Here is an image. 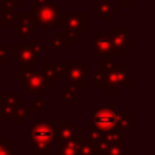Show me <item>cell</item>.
<instances>
[{
	"label": "cell",
	"instance_id": "6da1fadb",
	"mask_svg": "<svg viewBox=\"0 0 155 155\" xmlns=\"http://www.w3.org/2000/svg\"><path fill=\"white\" fill-rule=\"evenodd\" d=\"M105 68V91L107 94H117L120 87H129V68L124 65V63H113L112 57L107 56L102 61Z\"/></svg>",
	"mask_w": 155,
	"mask_h": 155
},
{
	"label": "cell",
	"instance_id": "7a4b0ae2",
	"mask_svg": "<svg viewBox=\"0 0 155 155\" xmlns=\"http://www.w3.org/2000/svg\"><path fill=\"white\" fill-rule=\"evenodd\" d=\"M18 84L21 88H25L26 94H49L51 93V82L45 78L42 71L19 68Z\"/></svg>",
	"mask_w": 155,
	"mask_h": 155
},
{
	"label": "cell",
	"instance_id": "3957f363",
	"mask_svg": "<svg viewBox=\"0 0 155 155\" xmlns=\"http://www.w3.org/2000/svg\"><path fill=\"white\" fill-rule=\"evenodd\" d=\"M31 14L38 26H41L44 31L48 33L52 26H61L64 11L56 3L46 2L44 4L31 8Z\"/></svg>",
	"mask_w": 155,
	"mask_h": 155
},
{
	"label": "cell",
	"instance_id": "277c9868",
	"mask_svg": "<svg viewBox=\"0 0 155 155\" xmlns=\"http://www.w3.org/2000/svg\"><path fill=\"white\" fill-rule=\"evenodd\" d=\"M61 33L70 45L75 44L78 38L87 31V14L86 12H64L61 22Z\"/></svg>",
	"mask_w": 155,
	"mask_h": 155
},
{
	"label": "cell",
	"instance_id": "5b68a950",
	"mask_svg": "<svg viewBox=\"0 0 155 155\" xmlns=\"http://www.w3.org/2000/svg\"><path fill=\"white\" fill-rule=\"evenodd\" d=\"M30 139H31L33 147H44L51 148L54 143L53 135V124L48 118H38L37 123L30 129Z\"/></svg>",
	"mask_w": 155,
	"mask_h": 155
},
{
	"label": "cell",
	"instance_id": "8992f818",
	"mask_svg": "<svg viewBox=\"0 0 155 155\" xmlns=\"http://www.w3.org/2000/svg\"><path fill=\"white\" fill-rule=\"evenodd\" d=\"M87 63H61L60 76L64 82L71 86H76L79 88L87 87Z\"/></svg>",
	"mask_w": 155,
	"mask_h": 155
},
{
	"label": "cell",
	"instance_id": "52a82bcc",
	"mask_svg": "<svg viewBox=\"0 0 155 155\" xmlns=\"http://www.w3.org/2000/svg\"><path fill=\"white\" fill-rule=\"evenodd\" d=\"M118 107L116 105L112 106H93V123L97 128L101 131L107 132L110 129L116 128V123H117V114H118Z\"/></svg>",
	"mask_w": 155,
	"mask_h": 155
},
{
	"label": "cell",
	"instance_id": "ba28073f",
	"mask_svg": "<svg viewBox=\"0 0 155 155\" xmlns=\"http://www.w3.org/2000/svg\"><path fill=\"white\" fill-rule=\"evenodd\" d=\"M125 54V52H121L116 49L112 44L110 33L94 31L93 33V56L95 57H121Z\"/></svg>",
	"mask_w": 155,
	"mask_h": 155
},
{
	"label": "cell",
	"instance_id": "9c48e42d",
	"mask_svg": "<svg viewBox=\"0 0 155 155\" xmlns=\"http://www.w3.org/2000/svg\"><path fill=\"white\" fill-rule=\"evenodd\" d=\"M12 61L19 64V68H29V70H37L38 61L33 52L31 44H14L11 51Z\"/></svg>",
	"mask_w": 155,
	"mask_h": 155
},
{
	"label": "cell",
	"instance_id": "30bf717a",
	"mask_svg": "<svg viewBox=\"0 0 155 155\" xmlns=\"http://www.w3.org/2000/svg\"><path fill=\"white\" fill-rule=\"evenodd\" d=\"M38 29L37 22L34 21L31 12H16L15 22L12 23V31L21 38H27L34 34Z\"/></svg>",
	"mask_w": 155,
	"mask_h": 155
},
{
	"label": "cell",
	"instance_id": "8fae6325",
	"mask_svg": "<svg viewBox=\"0 0 155 155\" xmlns=\"http://www.w3.org/2000/svg\"><path fill=\"white\" fill-rule=\"evenodd\" d=\"M82 131L80 124H70L67 117H64L60 124L53 125V135L54 142H68V140L78 139Z\"/></svg>",
	"mask_w": 155,
	"mask_h": 155
},
{
	"label": "cell",
	"instance_id": "7c38bea8",
	"mask_svg": "<svg viewBox=\"0 0 155 155\" xmlns=\"http://www.w3.org/2000/svg\"><path fill=\"white\" fill-rule=\"evenodd\" d=\"M110 38H112V44L116 49L121 52H127L131 48V38L128 35V31L123 25H114L110 31Z\"/></svg>",
	"mask_w": 155,
	"mask_h": 155
},
{
	"label": "cell",
	"instance_id": "4fadbf2b",
	"mask_svg": "<svg viewBox=\"0 0 155 155\" xmlns=\"http://www.w3.org/2000/svg\"><path fill=\"white\" fill-rule=\"evenodd\" d=\"M93 12L99 19H112V16L118 12V7L112 0H94Z\"/></svg>",
	"mask_w": 155,
	"mask_h": 155
},
{
	"label": "cell",
	"instance_id": "5bb4252c",
	"mask_svg": "<svg viewBox=\"0 0 155 155\" xmlns=\"http://www.w3.org/2000/svg\"><path fill=\"white\" fill-rule=\"evenodd\" d=\"M33 109L31 106L26 104L25 99H19L18 105H16L15 110H14V114H12V124L14 125H23L26 123V120H29L33 114Z\"/></svg>",
	"mask_w": 155,
	"mask_h": 155
},
{
	"label": "cell",
	"instance_id": "9a60e30c",
	"mask_svg": "<svg viewBox=\"0 0 155 155\" xmlns=\"http://www.w3.org/2000/svg\"><path fill=\"white\" fill-rule=\"evenodd\" d=\"M80 136L78 139L68 142H54L56 143V155H78Z\"/></svg>",
	"mask_w": 155,
	"mask_h": 155
},
{
	"label": "cell",
	"instance_id": "2e32d148",
	"mask_svg": "<svg viewBox=\"0 0 155 155\" xmlns=\"http://www.w3.org/2000/svg\"><path fill=\"white\" fill-rule=\"evenodd\" d=\"M80 93V88L76 86H65L61 88V105L63 106H74L75 105V97Z\"/></svg>",
	"mask_w": 155,
	"mask_h": 155
},
{
	"label": "cell",
	"instance_id": "e0dca14e",
	"mask_svg": "<svg viewBox=\"0 0 155 155\" xmlns=\"http://www.w3.org/2000/svg\"><path fill=\"white\" fill-rule=\"evenodd\" d=\"M61 72V63H53V61H45L42 67V74L49 82H54L60 76Z\"/></svg>",
	"mask_w": 155,
	"mask_h": 155
},
{
	"label": "cell",
	"instance_id": "ac0fdd59",
	"mask_svg": "<svg viewBox=\"0 0 155 155\" xmlns=\"http://www.w3.org/2000/svg\"><path fill=\"white\" fill-rule=\"evenodd\" d=\"M136 124V118L132 117V114L129 112H118L117 114V123H116V127L121 131L127 132L132 128V125Z\"/></svg>",
	"mask_w": 155,
	"mask_h": 155
},
{
	"label": "cell",
	"instance_id": "d6986e66",
	"mask_svg": "<svg viewBox=\"0 0 155 155\" xmlns=\"http://www.w3.org/2000/svg\"><path fill=\"white\" fill-rule=\"evenodd\" d=\"M124 134H125V132L121 131V129H118L117 127H116V128L105 132V140H106L110 146H113V144H124V142H125V140H124Z\"/></svg>",
	"mask_w": 155,
	"mask_h": 155
},
{
	"label": "cell",
	"instance_id": "ffe728a7",
	"mask_svg": "<svg viewBox=\"0 0 155 155\" xmlns=\"http://www.w3.org/2000/svg\"><path fill=\"white\" fill-rule=\"evenodd\" d=\"M49 44H51V48L53 51H68V48H70V42L63 35L61 31H59L54 37H52L49 40Z\"/></svg>",
	"mask_w": 155,
	"mask_h": 155
},
{
	"label": "cell",
	"instance_id": "44dd1931",
	"mask_svg": "<svg viewBox=\"0 0 155 155\" xmlns=\"http://www.w3.org/2000/svg\"><path fill=\"white\" fill-rule=\"evenodd\" d=\"M86 137L90 140L91 143H97L99 140H104L105 139V132L101 131L99 128H97L94 124H87L86 125Z\"/></svg>",
	"mask_w": 155,
	"mask_h": 155
},
{
	"label": "cell",
	"instance_id": "7402d4cb",
	"mask_svg": "<svg viewBox=\"0 0 155 155\" xmlns=\"http://www.w3.org/2000/svg\"><path fill=\"white\" fill-rule=\"evenodd\" d=\"M93 86L95 88H104L105 86V68L102 61L99 63V65L93 70Z\"/></svg>",
	"mask_w": 155,
	"mask_h": 155
},
{
	"label": "cell",
	"instance_id": "603a6c76",
	"mask_svg": "<svg viewBox=\"0 0 155 155\" xmlns=\"http://www.w3.org/2000/svg\"><path fill=\"white\" fill-rule=\"evenodd\" d=\"M19 99L21 98L18 93H2L0 94V106L16 107Z\"/></svg>",
	"mask_w": 155,
	"mask_h": 155
},
{
	"label": "cell",
	"instance_id": "cb8c5ba5",
	"mask_svg": "<svg viewBox=\"0 0 155 155\" xmlns=\"http://www.w3.org/2000/svg\"><path fill=\"white\" fill-rule=\"evenodd\" d=\"M15 16L16 12L11 8H0V25L3 26H12Z\"/></svg>",
	"mask_w": 155,
	"mask_h": 155
},
{
	"label": "cell",
	"instance_id": "d4e9b609",
	"mask_svg": "<svg viewBox=\"0 0 155 155\" xmlns=\"http://www.w3.org/2000/svg\"><path fill=\"white\" fill-rule=\"evenodd\" d=\"M78 155H95V151H94V147H93V143H91L86 136H83V135L80 136Z\"/></svg>",
	"mask_w": 155,
	"mask_h": 155
},
{
	"label": "cell",
	"instance_id": "484cf974",
	"mask_svg": "<svg viewBox=\"0 0 155 155\" xmlns=\"http://www.w3.org/2000/svg\"><path fill=\"white\" fill-rule=\"evenodd\" d=\"M0 155H14V144L5 136H0Z\"/></svg>",
	"mask_w": 155,
	"mask_h": 155
},
{
	"label": "cell",
	"instance_id": "4316f807",
	"mask_svg": "<svg viewBox=\"0 0 155 155\" xmlns=\"http://www.w3.org/2000/svg\"><path fill=\"white\" fill-rule=\"evenodd\" d=\"M129 154H131V150L127 148L124 144H113L109 147V150L105 155H129Z\"/></svg>",
	"mask_w": 155,
	"mask_h": 155
},
{
	"label": "cell",
	"instance_id": "83f0119b",
	"mask_svg": "<svg viewBox=\"0 0 155 155\" xmlns=\"http://www.w3.org/2000/svg\"><path fill=\"white\" fill-rule=\"evenodd\" d=\"M93 147H94V151H95V155H105L107 153V150H109L110 144L104 139L97 143H93Z\"/></svg>",
	"mask_w": 155,
	"mask_h": 155
},
{
	"label": "cell",
	"instance_id": "f1b7e54d",
	"mask_svg": "<svg viewBox=\"0 0 155 155\" xmlns=\"http://www.w3.org/2000/svg\"><path fill=\"white\" fill-rule=\"evenodd\" d=\"M49 105H51V101H49V99H34L30 106H31L33 112H38V110H42L44 107L49 106Z\"/></svg>",
	"mask_w": 155,
	"mask_h": 155
},
{
	"label": "cell",
	"instance_id": "f546056e",
	"mask_svg": "<svg viewBox=\"0 0 155 155\" xmlns=\"http://www.w3.org/2000/svg\"><path fill=\"white\" fill-rule=\"evenodd\" d=\"M8 56H11V51L8 49L7 44H0V63L7 61Z\"/></svg>",
	"mask_w": 155,
	"mask_h": 155
},
{
	"label": "cell",
	"instance_id": "4dcf8cb0",
	"mask_svg": "<svg viewBox=\"0 0 155 155\" xmlns=\"http://www.w3.org/2000/svg\"><path fill=\"white\" fill-rule=\"evenodd\" d=\"M15 107H10V106H0V117L2 118H11L14 114Z\"/></svg>",
	"mask_w": 155,
	"mask_h": 155
},
{
	"label": "cell",
	"instance_id": "1f68e13d",
	"mask_svg": "<svg viewBox=\"0 0 155 155\" xmlns=\"http://www.w3.org/2000/svg\"><path fill=\"white\" fill-rule=\"evenodd\" d=\"M31 155H51V148H44V147H33L30 151Z\"/></svg>",
	"mask_w": 155,
	"mask_h": 155
},
{
	"label": "cell",
	"instance_id": "d6a6232c",
	"mask_svg": "<svg viewBox=\"0 0 155 155\" xmlns=\"http://www.w3.org/2000/svg\"><path fill=\"white\" fill-rule=\"evenodd\" d=\"M44 51H45V46H44V44H35V45H33V52H34L35 57L42 56Z\"/></svg>",
	"mask_w": 155,
	"mask_h": 155
},
{
	"label": "cell",
	"instance_id": "836d02e7",
	"mask_svg": "<svg viewBox=\"0 0 155 155\" xmlns=\"http://www.w3.org/2000/svg\"><path fill=\"white\" fill-rule=\"evenodd\" d=\"M117 4V7H129L131 5V0H112Z\"/></svg>",
	"mask_w": 155,
	"mask_h": 155
},
{
	"label": "cell",
	"instance_id": "e575fe53",
	"mask_svg": "<svg viewBox=\"0 0 155 155\" xmlns=\"http://www.w3.org/2000/svg\"><path fill=\"white\" fill-rule=\"evenodd\" d=\"M30 2H31V8H34V7H37V5H41L46 2H51V0H30Z\"/></svg>",
	"mask_w": 155,
	"mask_h": 155
},
{
	"label": "cell",
	"instance_id": "d590c367",
	"mask_svg": "<svg viewBox=\"0 0 155 155\" xmlns=\"http://www.w3.org/2000/svg\"><path fill=\"white\" fill-rule=\"evenodd\" d=\"M0 29H2V25H0Z\"/></svg>",
	"mask_w": 155,
	"mask_h": 155
}]
</instances>
